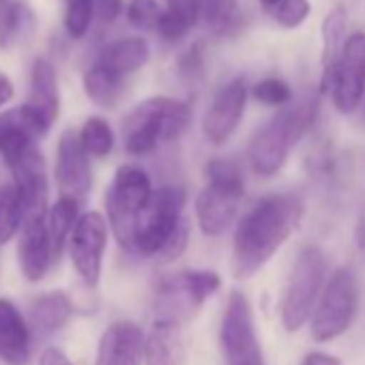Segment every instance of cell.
Instances as JSON below:
<instances>
[{
  "label": "cell",
  "mask_w": 365,
  "mask_h": 365,
  "mask_svg": "<svg viewBox=\"0 0 365 365\" xmlns=\"http://www.w3.org/2000/svg\"><path fill=\"white\" fill-rule=\"evenodd\" d=\"M14 174V182L20 190V196L26 207V215L31 213H48V198H50V182H48V165L46 159L37 148L29 150L20 159L9 165Z\"/></svg>",
  "instance_id": "e0dca14e"
},
{
  "label": "cell",
  "mask_w": 365,
  "mask_h": 365,
  "mask_svg": "<svg viewBox=\"0 0 365 365\" xmlns=\"http://www.w3.org/2000/svg\"><path fill=\"white\" fill-rule=\"evenodd\" d=\"M205 69V54H202V46L194 43L185 54L178 58V71L180 76L187 78H198Z\"/></svg>",
  "instance_id": "8d00e7d4"
},
{
  "label": "cell",
  "mask_w": 365,
  "mask_h": 365,
  "mask_svg": "<svg viewBox=\"0 0 365 365\" xmlns=\"http://www.w3.org/2000/svg\"><path fill=\"white\" fill-rule=\"evenodd\" d=\"M250 88L243 78H232L220 86L202 116V135L211 146H224L237 133L245 110Z\"/></svg>",
  "instance_id": "7c38bea8"
},
{
  "label": "cell",
  "mask_w": 365,
  "mask_h": 365,
  "mask_svg": "<svg viewBox=\"0 0 365 365\" xmlns=\"http://www.w3.org/2000/svg\"><path fill=\"white\" fill-rule=\"evenodd\" d=\"M161 7L157 0H129L127 5V22L131 29L135 31H155L159 16H161Z\"/></svg>",
  "instance_id": "e575fe53"
},
{
  "label": "cell",
  "mask_w": 365,
  "mask_h": 365,
  "mask_svg": "<svg viewBox=\"0 0 365 365\" xmlns=\"http://www.w3.org/2000/svg\"><path fill=\"white\" fill-rule=\"evenodd\" d=\"M309 14H312L309 0H279V3L271 9L273 20L286 31L301 29L307 22Z\"/></svg>",
  "instance_id": "836d02e7"
},
{
  "label": "cell",
  "mask_w": 365,
  "mask_h": 365,
  "mask_svg": "<svg viewBox=\"0 0 365 365\" xmlns=\"http://www.w3.org/2000/svg\"><path fill=\"white\" fill-rule=\"evenodd\" d=\"M327 93L339 114H352L359 110L365 97V33H352L346 37L341 54L331 73Z\"/></svg>",
  "instance_id": "8fae6325"
},
{
  "label": "cell",
  "mask_w": 365,
  "mask_h": 365,
  "mask_svg": "<svg viewBox=\"0 0 365 365\" xmlns=\"http://www.w3.org/2000/svg\"><path fill=\"white\" fill-rule=\"evenodd\" d=\"M220 344L226 365H267L258 341L254 309L241 290H232L224 309Z\"/></svg>",
  "instance_id": "9c48e42d"
},
{
  "label": "cell",
  "mask_w": 365,
  "mask_h": 365,
  "mask_svg": "<svg viewBox=\"0 0 365 365\" xmlns=\"http://www.w3.org/2000/svg\"><path fill=\"white\" fill-rule=\"evenodd\" d=\"M192 108L187 101L157 95L138 103L123 120V146L131 157L153 155L159 146L178 140L187 131Z\"/></svg>",
  "instance_id": "7a4b0ae2"
},
{
  "label": "cell",
  "mask_w": 365,
  "mask_h": 365,
  "mask_svg": "<svg viewBox=\"0 0 365 365\" xmlns=\"http://www.w3.org/2000/svg\"><path fill=\"white\" fill-rule=\"evenodd\" d=\"M305 205L294 194L260 198L239 222L232 237V275L252 279L297 232Z\"/></svg>",
  "instance_id": "6da1fadb"
},
{
  "label": "cell",
  "mask_w": 365,
  "mask_h": 365,
  "mask_svg": "<svg viewBox=\"0 0 365 365\" xmlns=\"http://www.w3.org/2000/svg\"><path fill=\"white\" fill-rule=\"evenodd\" d=\"M348 14L344 7H333L322 20V50H320V93H327L331 73L346 43Z\"/></svg>",
  "instance_id": "cb8c5ba5"
},
{
  "label": "cell",
  "mask_w": 365,
  "mask_h": 365,
  "mask_svg": "<svg viewBox=\"0 0 365 365\" xmlns=\"http://www.w3.org/2000/svg\"><path fill=\"white\" fill-rule=\"evenodd\" d=\"M50 131L26 106H16L0 112V157L7 165L39 146V140Z\"/></svg>",
  "instance_id": "9a60e30c"
},
{
  "label": "cell",
  "mask_w": 365,
  "mask_h": 365,
  "mask_svg": "<svg viewBox=\"0 0 365 365\" xmlns=\"http://www.w3.org/2000/svg\"><path fill=\"white\" fill-rule=\"evenodd\" d=\"M54 247L48 230V213H31L26 215L20 232H18V264L29 282H41L52 262Z\"/></svg>",
  "instance_id": "5bb4252c"
},
{
  "label": "cell",
  "mask_w": 365,
  "mask_h": 365,
  "mask_svg": "<svg viewBox=\"0 0 365 365\" xmlns=\"http://www.w3.org/2000/svg\"><path fill=\"white\" fill-rule=\"evenodd\" d=\"M31 327L18 305L0 299V359L9 365H29L31 361Z\"/></svg>",
  "instance_id": "ffe728a7"
},
{
  "label": "cell",
  "mask_w": 365,
  "mask_h": 365,
  "mask_svg": "<svg viewBox=\"0 0 365 365\" xmlns=\"http://www.w3.org/2000/svg\"><path fill=\"white\" fill-rule=\"evenodd\" d=\"M205 178L209 185L245 196V176H243L241 165L235 159H226V157L211 159L205 165Z\"/></svg>",
  "instance_id": "4dcf8cb0"
},
{
  "label": "cell",
  "mask_w": 365,
  "mask_h": 365,
  "mask_svg": "<svg viewBox=\"0 0 365 365\" xmlns=\"http://www.w3.org/2000/svg\"><path fill=\"white\" fill-rule=\"evenodd\" d=\"M91 155L84 150L78 131L67 129L56 144L54 157V180L61 196L78 198L80 202L91 194L93 187V170Z\"/></svg>",
  "instance_id": "4fadbf2b"
},
{
  "label": "cell",
  "mask_w": 365,
  "mask_h": 365,
  "mask_svg": "<svg viewBox=\"0 0 365 365\" xmlns=\"http://www.w3.org/2000/svg\"><path fill=\"white\" fill-rule=\"evenodd\" d=\"M327 258L318 245H305L297 254L279 301V320L288 333H297L312 318L324 286Z\"/></svg>",
  "instance_id": "5b68a950"
},
{
  "label": "cell",
  "mask_w": 365,
  "mask_h": 365,
  "mask_svg": "<svg viewBox=\"0 0 365 365\" xmlns=\"http://www.w3.org/2000/svg\"><path fill=\"white\" fill-rule=\"evenodd\" d=\"M26 220V207L20 196L16 182H3L0 185V247L7 245L14 237H18L22 224Z\"/></svg>",
  "instance_id": "83f0119b"
},
{
  "label": "cell",
  "mask_w": 365,
  "mask_h": 365,
  "mask_svg": "<svg viewBox=\"0 0 365 365\" xmlns=\"http://www.w3.org/2000/svg\"><path fill=\"white\" fill-rule=\"evenodd\" d=\"M148 61H150V46L144 37H120L106 43L99 50L95 63L103 65L106 69H110L120 78H129L140 69H144Z\"/></svg>",
  "instance_id": "44dd1931"
},
{
  "label": "cell",
  "mask_w": 365,
  "mask_h": 365,
  "mask_svg": "<svg viewBox=\"0 0 365 365\" xmlns=\"http://www.w3.org/2000/svg\"><path fill=\"white\" fill-rule=\"evenodd\" d=\"M26 106L37 114V118L50 131L61 114V86L58 71L52 61L37 58L31 67L29 82V101Z\"/></svg>",
  "instance_id": "d6986e66"
},
{
  "label": "cell",
  "mask_w": 365,
  "mask_h": 365,
  "mask_svg": "<svg viewBox=\"0 0 365 365\" xmlns=\"http://www.w3.org/2000/svg\"><path fill=\"white\" fill-rule=\"evenodd\" d=\"M200 20L213 35H228L239 22V0H200Z\"/></svg>",
  "instance_id": "f546056e"
},
{
  "label": "cell",
  "mask_w": 365,
  "mask_h": 365,
  "mask_svg": "<svg viewBox=\"0 0 365 365\" xmlns=\"http://www.w3.org/2000/svg\"><path fill=\"white\" fill-rule=\"evenodd\" d=\"M243 198L245 196H241V194L226 192V190H220L207 182L194 202L196 224H198L200 232L209 239H217V237L226 235L239 217Z\"/></svg>",
  "instance_id": "2e32d148"
},
{
  "label": "cell",
  "mask_w": 365,
  "mask_h": 365,
  "mask_svg": "<svg viewBox=\"0 0 365 365\" xmlns=\"http://www.w3.org/2000/svg\"><path fill=\"white\" fill-rule=\"evenodd\" d=\"M63 24L71 39H84L95 20V0H65Z\"/></svg>",
  "instance_id": "1f68e13d"
},
{
  "label": "cell",
  "mask_w": 365,
  "mask_h": 365,
  "mask_svg": "<svg viewBox=\"0 0 365 365\" xmlns=\"http://www.w3.org/2000/svg\"><path fill=\"white\" fill-rule=\"evenodd\" d=\"M182 327L153 320L144 335V365H182L185 363V339Z\"/></svg>",
  "instance_id": "603a6c76"
},
{
  "label": "cell",
  "mask_w": 365,
  "mask_h": 365,
  "mask_svg": "<svg viewBox=\"0 0 365 365\" xmlns=\"http://www.w3.org/2000/svg\"><path fill=\"white\" fill-rule=\"evenodd\" d=\"M187 205V192L180 185H161L153 192L146 209L140 213L133 232L131 254L142 258H155L168 239L182 222Z\"/></svg>",
  "instance_id": "52a82bcc"
},
{
  "label": "cell",
  "mask_w": 365,
  "mask_h": 365,
  "mask_svg": "<svg viewBox=\"0 0 365 365\" xmlns=\"http://www.w3.org/2000/svg\"><path fill=\"white\" fill-rule=\"evenodd\" d=\"M258 3H260V5H262L264 9H269V11H271V9H273V7H275L277 3H279V0H258Z\"/></svg>",
  "instance_id": "b9f144b4"
},
{
  "label": "cell",
  "mask_w": 365,
  "mask_h": 365,
  "mask_svg": "<svg viewBox=\"0 0 365 365\" xmlns=\"http://www.w3.org/2000/svg\"><path fill=\"white\" fill-rule=\"evenodd\" d=\"M123 11V0H95V16L101 22H114Z\"/></svg>",
  "instance_id": "74e56055"
},
{
  "label": "cell",
  "mask_w": 365,
  "mask_h": 365,
  "mask_svg": "<svg viewBox=\"0 0 365 365\" xmlns=\"http://www.w3.org/2000/svg\"><path fill=\"white\" fill-rule=\"evenodd\" d=\"M84 150L93 159H106L116 144V133L103 116H88L78 131Z\"/></svg>",
  "instance_id": "f1b7e54d"
},
{
  "label": "cell",
  "mask_w": 365,
  "mask_h": 365,
  "mask_svg": "<svg viewBox=\"0 0 365 365\" xmlns=\"http://www.w3.org/2000/svg\"><path fill=\"white\" fill-rule=\"evenodd\" d=\"M35 26L33 11L20 3V0H11L0 7V48H11L26 39Z\"/></svg>",
  "instance_id": "4316f807"
},
{
  "label": "cell",
  "mask_w": 365,
  "mask_h": 365,
  "mask_svg": "<svg viewBox=\"0 0 365 365\" xmlns=\"http://www.w3.org/2000/svg\"><path fill=\"white\" fill-rule=\"evenodd\" d=\"M110 232L112 230L108 217H103L99 211H86L80 215L69 237L67 250H69L71 264L88 288H95L101 279L103 256H106Z\"/></svg>",
  "instance_id": "30bf717a"
},
{
  "label": "cell",
  "mask_w": 365,
  "mask_h": 365,
  "mask_svg": "<svg viewBox=\"0 0 365 365\" xmlns=\"http://www.w3.org/2000/svg\"><path fill=\"white\" fill-rule=\"evenodd\" d=\"M190 220L187 217H182V222L178 224V228L174 230V235L168 239V243L161 247V252L155 256L159 262H174L176 258L182 256V252L187 250V243H190Z\"/></svg>",
  "instance_id": "d590c367"
},
{
  "label": "cell",
  "mask_w": 365,
  "mask_h": 365,
  "mask_svg": "<svg viewBox=\"0 0 365 365\" xmlns=\"http://www.w3.org/2000/svg\"><path fill=\"white\" fill-rule=\"evenodd\" d=\"M144 363V333L131 320L112 322L97 346L95 365H142Z\"/></svg>",
  "instance_id": "ac0fdd59"
},
{
  "label": "cell",
  "mask_w": 365,
  "mask_h": 365,
  "mask_svg": "<svg viewBox=\"0 0 365 365\" xmlns=\"http://www.w3.org/2000/svg\"><path fill=\"white\" fill-rule=\"evenodd\" d=\"M14 95H16V86H14L11 78L0 71V108L7 106L14 99Z\"/></svg>",
  "instance_id": "60d3db41"
},
{
  "label": "cell",
  "mask_w": 365,
  "mask_h": 365,
  "mask_svg": "<svg viewBox=\"0 0 365 365\" xmlns=\"http://www.w3.org/2000/svg\"><path fill=\"white\" fill-rule=\"evenodd\" d=\"M37 365H73V363L69 361V356H67L61 348L50 346V348H46V350L39 354Z\"/></svg>",
  "instance_id": "f35d334b"
},
{
  "label": "cell",
  "mask_w": 365,
  "mask_h": 365,
  "mask_svg": "<svg viewBox=\"0 0 365 365\" xmlns=\"http://www.w3.org/2000/svg\"><path fill=\"white\" fill-rule=\"evenodd\" d=\"M250 95L254 101H258L264 108H284L288 103H292V88L286 80L282 78H264L260 82H256L250 88Z\"/></svg>",
  "instance_id": "d6a6232c"
},
{
  "label": "cell",
  "mask_w": 365,
  "mask_h": 365,
  "mask_svg": "<svg viewBox=\"0 0 365 365\" xmlns=\"http://www.w3.org/2000/svg\"><path fill=\"white\" fill-rule=\"evenodd\" d=\"M80 200L71 196H61L48 211V230L54 247V258L58 260L69 243V237L73 232V226L80 220Z\"/></svg>",
  "instance_id": "484cf974"
},
{
  "label": "cell",
  "mask_w": 365,
  "mask_h": 365,
  "mask_svg": "<svg viewBox=\"0 0 365 365\" xmlns=\"http://www.w3.org/2000/svg\"><path fill=\"white\" fill-rule=\"evenodd\" d=\"M73 314V303L67 292L50 290L39 294L29 309V327L35 337H48L61 331Z\"/></svg>",
  "instance_id": "7402d4cb"
},
{
  "label": "cell",
  "mask_w": 365,
  "mask_h": 365,
  "mask_svg": "<svg viewBox=\"0 0 365 365\" xmlns=\"http://www.w3.org/2000/svg\"><path fill=\"white\" fill-rule=\"evenodd\" d=\"M316 116V101L288 103L252 138L247 146V161L256 176L273 178L277 176L292 148L301 142Z\"/></svg>",
  "instance_id": "3957f363"
},
{
  "label": "cell",
  "mask_w": 365,
  "mask_h": 365,
  "mask_svg": "<svg viewBox=\"0 0 365 365\" xmlns=\"http://www.w3.org/2000/svg\"><path fill=\"white\" fill-rule=\"evenodd\" d=\"M301 365H341V361L337 356H333V354H327V352L316 350V352L305 354L303 361H301Z\"/></svg>",
  "instance_id": "ab89813d"
},
{
  "label": "cell",
  "mask_w": 365,
  "mask_h": 365,
  "mask_svg": "<svg viewBox=\"0 0 365 365\" xmlns=\"http://www.w3.org/2000/svg\"><path fill=\"white\" fill-rule=\"evenodd\" d=\"M155 187L148 172L135 163H120L106 194V217L116 243L131 254L140 213L146 209Z\"/></svg>",
  "instance_id": "277c9868"
},
{
  "label": "cell",
  "mask_w": 365,
  "mask_h": 365,
  "mask_svg": "<svg viewBox=\"0 0 365 365\" xmlns=\"http://www.w3.org/2000/svg\"><path fill=\"white\" fill-rule=\"evenodd\" d=\"M82 86L86 97L103 110H114L123 97V86H125V78L112 73L110 69H106L99 63H93L84 76H82Z\"/></svg>",
  "instance_id": "d4e9b609"
},
{
  "label": "cell",
  "mask_w": 365,
  "mask_h": 365,
  "mask_svg": "<svg viewBox=\"0 0 365 365\" xmlns=\"http://www.w3.org/2000/svg\"><path fill=\"white\" fill-rule=\"evenodd\" d=\"M359 309V282L352 269L339 267L331 273L320 301L312 314V337L318 344L333 341L350 329Z\"/></svg>",
  "instance_id": "ba28073f"
},
{
  "label": "cell",
  "mask_w": 365,
  "mask_h": 365,
  "mask_svg": "<svg viewBox=\"0 0 365 365\" xmlns=\"http://www.w3.org/2000/svg\"><path fill=\"white\" fill-rule=\"evenodd\" d=\"M220 286L222 277L209 269L180 271L165 277L155 292V320L178 327L192 322L200 314L207 299L220 290Z\"/></svg>",
  "instance_id": "8992f818"
}]
</instances>
